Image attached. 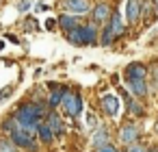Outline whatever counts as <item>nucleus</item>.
<instances>
[{
    "instance_id": "nucleus-1",
    "label": "nucleus",
    "mask_w": 158,
    "mask_h": 152,
    "mask_svg": "<svg viewBox=\"0 0 158 152\" xmlns=\"http://www.w3.org/2000/svg\"><path fill=\"white\" fill-rule=\"evenodd\" d=\"M46 115H48V104L44 102H22L15 109V117L20 126H26L31 130H37V126L46 119Z\"/></svg>"
},
{
    "instance_id": "nucleus-2",
    "label": "nucleus",
    "mask_w": 158,
    "mask_h": 152,
    "mask_svg": "<svg viewBox=\"0 0 158 152\" xmlns=\"http://www.w3.org/2000/svg\"><path fill=\"white\" fill-rule=\"evenodd\" d=\"M13 143L20 148V150H28V152H37V130H31L26 126H18L11 135Z\"/></svg>"
},
{
    "instance_id": "nucleus-3",
    "label": "nucleus",
    "mask_w": 158,
    "mask_h": 152,
    "mask_svg": "<svg viewBox=\"0 0 158 152\" xmlns=\"http://www.w3.org/2000/svg\"><path fill=\"white\" fill-rule=\"evenodd\" d=\"M61 109H63V113H65L69 119H76V117L82 113V109H85L80 93H72V91L67 89V93H65V98H63V102H61Z\"/></svg>"
},
{
    "instance_id": "nucleus-4",
    "label": "nucleus",
    "mask_w": 158,
    "mask_h": 152,
    "mask_svg": "<svg viewBox=\"0 0 158 152\" xmlns=\"http://www.w3.org/2000/svg\"><path fill=\"white\" fill-rule=\"evenodd\" d=\"M119 96L123 98V102H126V111H128L130 117H143V115H145V106H143L141 98H134L126 87H119Z\"/></svg>"
},
{
    "instance_id": "nucleus-5",
    "label": "nucleus",
    "mask_w": 158,
    "mask_h": 152,
    "mask_svg": "<svg viewBox=\"0 0 158 152\" xmlns=\"http://www.w3.org/2000/svg\"><path fill=\"white\" fill-rule=\"evenodd\" d=\"M61 9L65 13H72V15H87L91 13V2L89 0H61Z\"/></svg>"
},
{
    "instance_id": "nucleus-6",
    "label": "nucleus",
    "mask_w": 158,
    "mask_h": 152,
    "mask_svg": "<svg viewBox=\"0 0 158 152\" xmlns=\"http://www.w3.org/2000/svg\"><path fill=\"white\" fill-rule=\"evenodd\" d=\"M89 15H91V22H95L98 26H104V24H108L113 11H110V5L108 2H98L95 7H91V13Z\"/></svg>"
},
{
    "instance_id": "nucleus-7",
    "label": "nucleus",
    "mask_w": 158,
    "mask_h": 152,
    "mask_svg": "<svg viewBox=\"0 0 158 152\" xmlns=\"http://www.w3.org/2000/svg\"><path fill=\"white\" fill-rule=\"evenodd\" d=\"M126 89H128L134 98H145V96L149 93L147 78H126Z\"/></svg>"
},
{
    "instance_id": "nucleus-8",
    "label": "nucleus",
    "mask_w": 158,
    "mask_h": 152,
    "mask_svg": "<svg viewBox=\"0 0 158 152\" xmlns=\"http://www.w3.org/2000/svg\"><path fill=\"white\" fill-rule=\"evenodd\" d=\"M102 111H104L108 117H119L121 100H119L115 93H104V96H102Z\"/></svg>"
},
{
    "instance_id": "nucleus-9",
    "label": "nucleus",
    "mask_w": 158,
    "mask_h": 152,
    "mask_svg": "<svg viewBox=\"0 0 158 152\" xmlns=\"http://www.w3.org/2000/svg\"><path fill=\"white\" fill-rule=\"evenodd\" d=\"M139 135H141V130H139V126L136 124H132V122H128V124H123L121 128H119V141L121 143H134V141H139Z\"/></svg>"
},
{
    "instance_id": "nucleus-10",
    "label": "nucleus",
    "mask_w": 158,
    "mask_h": 152,
    "mask_svg": "<svg viewBox=\"0 0 158 152\" xmlns=\"http://www.w3.org/2000/svg\"><path fill=\"white\" fill-rule=\"evenodd\" d=\"M141 13H143V2L141 0H128V5H126V20H128V24H136L141 20Z\"/></svg>"
},
{
    "instance_id": "nucleus-11",
    "label": "nucleus",
    "mask_w": 158,
    "mask_h": 152,
    "mask_svg": "<svg viewBox=\"0 0 158 152\" xmlns=\"http://www.w3.org/2000/svg\"><path fill=\"white\" fill-rule=\"evenodd\" d=\"M65 93H67V87H63V85H52V87H50V96H48V106H50V109L61 106Z\"/></svg>"
},
{
    "instance_id": "nucleus-12",
    "label": "nucleus",
    "mask_w": 158,
    "mask_h": 152,
    "mask_svg": "<svg viewBox=\"0 0 158 152\" xmlns=\"http://www.w3.org/2000/svg\"><path fill=\"white\" fill-rule=\"evenodd\" d=\"M46 122H48V126L52 128V132H54L56 137L65 135V124H63V119H61V115H59V113H54V111H48V115H46Z\"/></svg>"
},
{
    "instance_id": "nucleus-13",
    "label": "nucleus",
    "mask_w": 158,
    "mask_h": 152,
    "mask_svg": "<svg viewBox=\"0 0 158 152\" xmlns=\"http://www.w3.org/2000/svg\"><path fill=\"white\" fill-rule=\"evenodd\" d=\"M56 20H59V28H63V33H69L76 26H80V18L78 15H72V13H63Z\"/></svg>"
},
{
    "instance_id": "nucleus-14",
    "label": "nucleus",
    "mask_w": 158,
    "mask_h": 152,
    "mask_svg": "<svg viewBox=\"0 0 158 152\" xmlns=\"http://www.w3.org/2000/svg\"><path fill=\"white\" fill-rule=\"evenodd\" d=\"M147 74H149V67L143 63H130L123 72L126 78H147Z\"/></svg>"
},
{
    "instance_id": "nucleus-15",
    "label": "nucleus",
    "mask_w": 158,
    "mask_h": 152,
    "mask_svg": "<svg viewBox=\"0 0 158 152\" xmlns=\"http://www.w3.org/2000/svg\"><path fill=\"white\" fill-rule=\"evenodd\" d=\"M108 28L113 31V35L119 39L123 33H126V26H123V18L119 15V11H113V15H110V20H108Z\"/></svg>"
},
{
    "instance_id": "nucleus-16",
    "label": "nucleus",
    "mask_w": 158,
    "mask_h": 152,
    "mask_svg": "<svg viewBox=\"0 0 158 152\" xmlns=\"http://www.w3.org/2000/svg\"><path fill=\"white\" fill-rule=\"evenodd\" d=\"M85 39H87V46L100 44V28H98L95 22H87L85 24Z\"/></svg>"
},
{
    "instance_id": "nucleus-17",
    "label": "nucleus",
    "mask_w": 158,
    "mask_h": 152,
    "mask_svg": "<svg viewBox=\"0 0 158 152\" xmlns=\"http://www.w3.org/2000/svg\"><path fill=\"white\" fill-rule=\"evenodd\" d=\"M65 37H67V41L74 44V46H87V39H85V24H80V26H76L74 31L65 33Z\"/></svg>"
},
{
    "instance_id": "nucleus-18",
    "label": "nucleus",
    "mask_w": 158,
    "mask_h": 152,
    "mask_svg": "<svg viewBox=\"0 0 158 152\" xmlns=\"http://www.w3.org/2000/svg\"><path fill=\"white\" fill-rule=\"evenodd\" d=\"M37 137H39V141H41L44 145H50V143L54 141V137H56V135L52 132V128H50V126H48V122L44 119V122L37 126Z\"/></svg>"
},
{
    "instance_id": "nucleus-19",
    "label": "nucleus",
    "mask_w": 158,
    "mask_h": 152,
    "mask_svg": "<svg viewBox=\"0 0 158 152\" xmlns=\"http://www.w3.org/2000/svg\"><path fill=\"white\" fill-rule=\"evenodd\" d=\"M91 143H93V148H98V145H102V143H110V132H108V128H106V126H98L95 132H93V137H91Z\"/></svg>"
},
{
    "instance_id": "nucleus-20",
    "label": "nucleus",
    "mask_w": 158,
    "mask_h": 152,
    "mask_svg": "<svg viewBox=\"0 0 158 152\" xmlns=\"http://www.w3.org/2000/svg\"><path fill=\"white\" fill-rule=\"evenodd\" d=\"M18 126H20V122H18L15 113H13V115H9V117H7V119H5L2 124H0V130H2L5 135H11V132H13V130H15Z\"/></svg>"
},
{
    "instance_id": "nucleus-21",
    "label": "nucleus",
    "mask_w": 158,
    "mask_h": 152,
    "mask_svg": "<svg viewBox=\"0 0 158 152\" xmlns=\"http://www.w3.org/2000/svg\"><path fill=\"white\" fill-rule=\"evenodd\" d=\"M115 39H117V37L113 35V31L108 28V24H104V26H102V33H100V44H102V46H110Z\"/></svg>"
},
{
    "instance_id": "nucleus-22",
    "label": "nucleus",
    "mask_w": 158,
    "mask_h": 152,
    "mask_svg": "<svg viewBox=\"0 0 158 152\" xmlns=\"http://www.w3.org/2000/svg\"><path fill=\"white\" fill-rule=\"evenodd\" d=\"M20 148L13 143L11 137H0V152H18Z\"/></svg>"
},
{
    "instance_id": "nucleus-23",
    "label": "nucleus",
    "mask_w": 158,
    "mask_h": 152,
    "mask_svg": "<svg viewBox=\"0 0 158 152\" xmlns=\"http://www.w3.org/2000/svg\"><path fill=\"white\" fill-rule=\"evenodd\" d=\"M149 83H152V89H158V61L149 67Z\"/></svg>"
},
{
    "instance_id": "nucleus-24",
    "label": "nucleus",
    "mask_w": 158,
    "mask_h": 152,
    "mask_svg": "<svg viewBox=\"0 0 158 152\" xmlns=\"http://www.w3.org/2000/svg\"><path fill=\"white\" fill-rule=\"evenodd\" d=\"M152 9H154V2H143V13H141V20H149V15H152Z\"/></svg>"
},
{
    "instance_id": "nucleus-25",
    "label": "nucleus",
    "mask_w": 158,
    "mask_h": 152,
    "mask_svg": "<svg viewBox=\"0 0 158 152\" xmlns=\"http://www.w3.org/2000/svg\"><path fill=\"white\" fill-rule=\"evenodd\" d=\"M126 152H149V150H147L143 143H136V141H134V143H130V145H128V150H126Z\"/></svg>"
},
{
    "instance_id": "nucleus-26",
    "label": "nucleus",
    "mask_w": 158,
    "mask_h": 152,
    "mask_svg": "<svg viewBox=\"0 0 158 152\" xmlns=\"http://www.w3.org/2000/svg\"><path fill=\"white\" fill-rule=\"evenodd\" d=\"M24 26H26V31H37V20L35 18H26V22H24Z\"/></svg>"
},
{
    "instance_id": "nucleus-27",
    "label": "nucleus",
    "mask_w": 158,
    "mask_h": 152,
    "mask_svg": "<svg viewBox=\"0 0 158 152\" xmlns=\"http://www.w3.org/2000/svg\"><path fill=\"white\" fill-rule=\"evenodd\" d=\"M11 93H13V87H11V85H9V87H5L2 91H0V104H2V102H5Z\"/></svg>"
},
{
    "instance_id": "nucleus-28",
    "label": "nucleus",
    "mask_w": 158,
    "mask_h": 152,
    "mask_svg": "<svg viewBox=\"0 0 158 152\" xmlns=\"http://www.w3.org/2000/svg\"><path fill=\"white\" fill-rule=\"evenodd\" d=\"M93 152H115V148H113L110 143H102V145H98Z\"/></svg>"
},
{
    "instance_id": "nucleus-29",
    "label": "nucleus",
    "mask_w": 158,
    "mask_h": 152,
    "mask_svg": "<svg viewBox=\"0 0 158 152\" xmlns=\"http://www.w3.org/2000/svg\"><path fill=\"white\" fill-rule=\"evenodd\" d=\"M31 9V2H28V0H20V2H18V11H28Z\"/></svg>"
},
{
    "instance_id": "nucleus-30",
    "label": "nucleus",
    "mask_w": 158,
    "mask_h": 152,
    "mask_svg": "<svg viewBox=\"0 0 158 152\" xmlns=\"http://www.w3.org/2000/svg\"><path fill=\"white\" fill-rule=\"evenodd\" d=\"M56 26H59V20H52V18H48V22H46V28H48V31H54Z\"/></svg>"
},
{
    "instance_id": "nucleus-31",
    "label": "nucleus",
    "mask_w": 158,
    "mask_h": 152,
    "mask_svg": "<svg viewBox=\"0 0 158 152\" xmlns=\"http://www.w3.org/2000/svg\"><path fill=\"white\" fill-rule=\"evenodd\" d=\"M98 124V119H95V115H89V126H95Z\"/></svg>"
},
{
    "instance_id": "nucleus-32",
    "label": "nucleus",
    "mask_w": 158,
    "mask_h": 152,
    "mask_svg": "<svg viewBox=\"0 0 158 152\" xmlns=\"http://www.w3.org/2000/svg\"><path fill=\"white\" fill-rule=\"evenodd\" d=\"M154 11H156V18H158V0H154Z\"/></svg>"
},
{
    "instance_id": "nucleus-33",
    "label": "nucleus",
    "mask_w": 158,
    "mask_h": 152,
    "mask_svg": "<svg viewBox=\"0 0 158 152\" xmlns=\"http://www.w3.org/2000/svg\"><path fill=\"white\" fill-rule=\"evenodd\" d=\"M2 48H5V41H2V39H0V52H2Z\"/></svg>"
},
{
    "instance_id": "nucleus-34",
    "label": "nucleus",
    "mask_w": 158,
    "mask_h": 152,
    "mask_svg": "<svg viewBox=\"0 0 158 152\" xmlns=\"http://www.w3.org/2000/svg\"><path fill=\"white\" fill-rule=\"evenodd\" d=\"M115 152H119V150H115Z\"/></svg>"
}]
</instances>
